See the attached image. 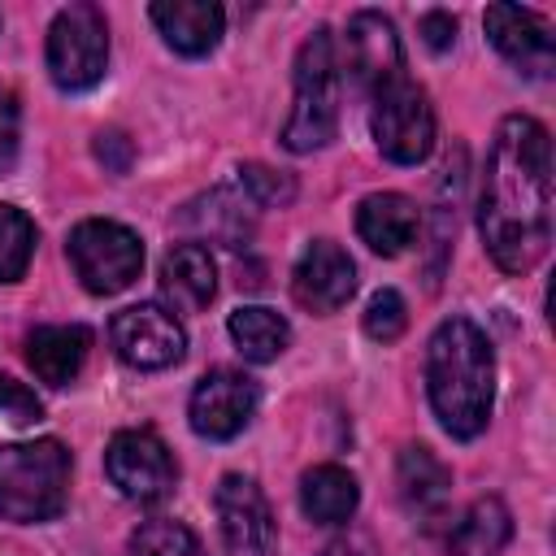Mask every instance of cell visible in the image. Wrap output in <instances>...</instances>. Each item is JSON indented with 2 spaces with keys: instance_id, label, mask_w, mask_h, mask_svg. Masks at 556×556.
<instances>
[{
  "instance_id": "cell-1",
  "label": "cell",
  "mask_w": 556,
  "mask_h": 556,
  "mask_svg": "<svg viewBox=\"0 0 556 556\" xmlns=\"http://www.w3.org/2000/svg\"><path fill=\"white\" fill-rule=\"evenodd\" d=\"M478 230L504 274H530L552 243V139L547 126L508 113L491 139Z\"/></svg>"
},
{
  "instance_id": "cell-2",
  "label": "cell",
  "mask_w": 556,
  "mask_h": 556,
  "mask_svg": "<svg viewBox=\"0 0 556 556\" xmlns=\"http://www.w3.org/2000/svg\"><path fill=\"white\" fill-rule=\"evenodd\" d=\"M426 391L434 417L452 439H473L486 430L495 408V356L486 334L469 317H447L430 334Z\"/></svg>"
},
{
  "instance_id": "cell-3",
  "label": "cell",
  "mask_w": 556,
  "mask_h": 556,
  "mask_svg": "<svg viewBox=\"0 0 556 556\" xmlns=\"http://www.w3.org/2000/svg\"><path fill=\"white\" fill-rule=\"evenodd\" d=\"M70 495V452L61 439L0 443V517L4 521H48Z\"/></svg>"
},
{
  "instance_id": "cell-4",
  "label": "cell",
  "mask_w": 556,
  "mask_h": 556,
  "mask_svg": "<svg viewBox=\"0 0 556 556\" xmlns=\"http://www.w3.org/2000/svg\"><path fill=\"white\" fill-rule=\"evenodd\" d=\"M339 130V56L334 35L317 26L295 56V109L282 126L291 152H317Z\"/></svg>"
},
{
  "instance_id": "cell-5",
  "label": "cell",
  "mask_w": 556,
  "mask_h": 556,
  "mask_svg": "<svg viewBox=\"0 0 556 556\" xmlns=\"http://www.w3.org/2000/svg\"><path fill=\"white\" fill-rule=\"evenodd\" d=\"M109 70V22L96 4H65L48 26V74L61 91H87Z\"/></svg>"
},
{
  "instance_id": "cell-6",
  "label": "cell",
  "mask_w": 556,
  "mask_h": 556,
  "mask_svg": "<svg viewBox=\"0 0 556 556\" xmlns=\"http://www.w3.org/2000/svg\"><path fill=\"white\" fill-rule=\"evenodd\" d=\"M70 265L91 295L126 291L143 269V243L130 226L109 217H87L70 230Z\"/></svg>"
},
{
  "instance_id": "cell-7",
  "label": "cell",
  "mask_w": 556,
  "mask_h": 556,
  "mask_svg": "<svg viewBox=\"0 0 556 556\" xmlns=\"http://www.w3.org/2000/svg\"><path fill=\"white\" fill-rule=\"evenodd\" d=\"M369 96H374L369 126H374L378 152L387 161H395V165L426 161L430 148H434V109H430V96L408 74H395L391 83H382Z\"/></svg>"
},
{
  "instance_id": "cell-8",
  "label": "cell",
  "mask_w": 556,
  "mask_h": 556,
  "mask_svg": "<svg viewBox=\"0 0 556 556\" xmlns=\"http://www.w3.org/2000/svg\"><path fill=\"white\" fill-rule=\"evenodd\" d=\"M104 473L135 504H156L178 482L174 452L152 430H117L109 439V452H104Z\"/></svg>"
},
{
  "instance_id": "cell-9",
  "label": "cell",
  "mask_w": 556,
  "mask_h": 556,
  "mask_svg": "<svg viewBox=\"0 0 556 556\" xmlns=\"http://www.w3.org/2000/svg\"><path fill=\"white\" fill-rule=\"evenodd\" d=\"M109 339H113V352L130 369H169L187 352V334H182L178 317L152 300L122 308L109 326Z\"/></svg>"
},
{
  "instance_id": "cell-10",
  "label": "cell",
  "mask_w": 556,
  "mask_h": 556,
  "mask_svg": "<svg viewBox=\"0 0 556 556\" xmlns=\"http://www.w3.org/2000/svg\"><path fill=\"white\" fill-rule=\"evenodd\" d=\"M213 508H217V526H222V543L230 556H274L278 547V526L269 513L265 491L243 478V473H226L213 491Z\"/></svg>"
},
{
  "instance_id": "cell-11",
  "label": "cell",
  "mask_w": 556,
  "mask_h": 556,
  "mask_svg": "<svg viewBox=\"0 0 556 556\" xmlns=\"http://www.w3.org/2000/svg\"><path fill=\"white\" fill-rule=\"evenodd\" d=\"M256 382L239 369H213L195 382L191 391V404H187V417H191V430L200 439H235L252 413H256Z\"/></svg>"
},
{
  "instance_id": "cell-12",
  "label": "cell",
  "mask_w": 556,
  "mask_h": 556,
  "mask_svg": "<svg viewBox=\"0 0 556 556\" xmlns=\"http://www.w3.org/2000/svg\"><path fill=\"white\" fill-rule=\"evenodd\" d=\"M291 291H295V300H300L304 308H313V313H334V308H343V304L352 300V291H356V265H352V256H348L334 239H313V243L300 252L295 269H291Z\"/></svg>"
},
{
  "instance_id": "cell-13",
  "label": "cell",
  "mask_w": 556,
  "mask_h": 556,
  "mask_svg": "<svg viewBox=\"0 0 556 556\" xmlns=\"http://www.w3.org/2000/svg\"><path fill=\"white\" fill-rule=\"evenodd\" d=\"M482 26L495 43V52L517 65L521 74L530 78H547L552 74V61H556V48H552V35H547V22L530 9H517V4H491L482 13Z\"/></svg>"
},
{
  "instance_id": "cell-14",
  "label": "cell",
  "mask_w": 556,
  "mask_h": 556,
  "mask_svg": "<svg viewBox=\"0 0 556 556\" xmlns=\"http://www.w3.org/2000/svg\"><path fill=\"white\" fill-rule=\"evenodd\" d=\"M343 52H348V70L356 74V83L365 91H378L382 83H391L395 74H404V52H400V35L391 26V17L365 9L348 22V39H343Z\"/></svg>"
},
{
  "instance_id": "cell-15",
  "label": "cell",
  "mask_w": 556,
  "mask_h": 556,
  "mask_svg": "<svg viewBox=\"0 0 556 556\" xmlns=\"http://www.w3.org/2000/svg\"><path fill=\"white\" fill-rule=\"evenodd\" d=\"M395 482H400V500L417 521H439L447 513V495H452V469L426 447V443H408L395 460Z\"/></svg>"
},
{
  "instance_id": "cell-16",
  "label": "cell",
  "mask_w": 556,
  "mask_h": 556,
  "mask_svg": "<svg viewBox=\"0 0 556 556\" xmlns=\"http://www.w3.org/2000/svg\"><path fill=\"white\" fill-rule=\"evenodd\" d=\"M161 295L169 313H200L217 295V265L204 243H178L161 261Z\"/></svg>"
},
{
  "instance_id": "cell-17",
  "label": "cell",
  "mask_w": 556,
  "mask_h": 556,
  "mask_svg": "<svg viewBox=\"0 0 556 556\" xmlns=\"http://www.w3.org/2000/svg\"><path fill=\"white\" fill-rule=\"evenodd\" d=\"M148 13L156 22V30L165 35V43L182 56L213 52L222 39V26H226L222 4H213V0H161Z\"/></svg>"
},
{
  "instance_id": "cell-18",
  "label": "cell",
  "mask_w": 556,
  "mask_h": 556,
  "mask_svg": "<svg viewBox=\"0 0 556 556\" xmlns=\"http://www.w3.org/2000/svg\"><path fill=\"white\" fill-rule=\"evenodd\" d=\"M421 230V213L408 195L400 191H374L356 208V235L378 252V256H400Z\"/></svg>"
},
{
  "instance_id": "cell-19",
  "label": "cell",
  "mask_w": 556,
  "mask_h": 556,
  "mask_svg": "<svg viewBox=\"0 0 556 556\" xmlns=\"http://www.w3.org/2000/svg\"><path fill=\"white\" fill-rule=\"evenodd\" d=\"M91 348V330L87 326H35L26 339V361L35 369L39 382L48 387H65L78 378L83 361Z\"/></svg>"
},
{
  "instance_id": "cell-20",
  "label": "cell",
  "mask_w": 556,
  "mask_h": 556,
  "mask_svg": "<svg viewBox=\"0 0 556 556\" xmlns=\"http://www.w3.org/2000/svg\"><path fill=\"white\" fill-rule=\"evenodd\" d=\"M361 504V486L343 465H313L300 478V508L317 526H343Z\"/></svg>"
},
{
  "instance_id": "cell-21",
  "label": "cell",
  "mask_w": 556,
  "mask_h": 556,
  "mask_svg": "<svg viewBox=\"0 0 556 556\" xmlns=\"http://www.w3.org/2000/svg\"><path fill=\"white\" fill-rule=\"evenodd\" d=\"M513 539V513L500 495H482L465 508L456 530L447 534L452 556H500Z\"/></svg>"
},
{
  "instance_id": "cell-22",
  "label": "cell",
  "mask_w": 556,
  "mask_h": 556,
  "mask_svg": "<svg viewBox=\"0 0 556 556\" xmlns=\"http://www.w3.org/2000/svg\"><path fill=\"white\" fill-rule=\"evenodd\" d=\"M226 330H230L235 348H239L248 361H256V365L278 361V356L287 352V343H291L287 317L274 313V308H265V304H243V308H235L230 321H226Z\"/></svg>"
},
{
  "instance_id": "cell-23",
  "label": "cell",
  "mask_w": 556,
  "mask_h": 556,
  "mask_svg": "<svg viewBox=\"0 0 556 556\" xmlns=\"http://www.w3.org/2000/svg\"><path fill=\"white\" fill-rule=\"evenodd\" d=\"M187 226H195L200 235L226 243V248H239L248 235H252V213H248V195H230V191H208L204 200L187 204L182 213Z\"/></svg>"
},
{
  "instance_id": "cell-24",
  "label": "cell",
  "mask_w": 556,
  "mask_h": 556,
  "mask_svg": "<svg viewBox=\"0 0 556 556\" xmlns=\"http://www.w3.org/2000/svg\"><path fill=\"white\" fill-rule=\"evenodd\" d=\"M130 556H208L200 539L174 521V517H152L130 534Z\"/></svg>"
},
{
  "instance_id": "cell-25",
  "label": "cell",
  "mask_w": 556,
  "mask_h": 556,
  "mask_svg": "<svg viewBox=\"0 0 556 556\" xmlns=\"http://www.w3.org/2000/svg\"><path fill=\"white\" fill-rule=\"evenodd\" d=\"M30 252H35V222L22 208L0 204V282H17L30 265Z\"/></svg>"
},
{
  "instance_id": "cell-26",
  "label": "cell",
  "mask_w": 556,
  "mask_h": 556,
  "mask_svg": "<svg viewBox=\"0 0 556 556\" xmlns=\"http://www.w3.org/2000/svg\"><path fill=\"white\" fill-rule=\"evenodd\" d=\"M239 187H243L248 204H256V208H287L295 200V178L282 169L256 165V161L239 165Z\"/></svg>"
},
{
  "instance_id": "cell-27",
  "label": "cell",
  "mask_w": 556,
  "mask_h": 556,
  "mask_svg": "<svg viewBox=\"0 0 556 556\" xmlns=\"http://www.w3.org/2000/svg\"><path fill=\"white\" fill-rule=\"evenodd\" d=\"M404 326H408V304H404V295L391 291V287L374 291L369 304H365V334L378 339V343H391V339L404 334Z\"/></svg>"
},
{
  "instance_id": "cell-28",
  "label": "cell",
  "mask_w": 556,
  "mask_h": 556,
  "mask_svg": "<svg viewBox=\"0 0 556 556\" xmlns=\"http://www.w3.org/2000/svg\"><path fill=\"white\" fill-rule=\"evenodd\" d=\"M0 413L13 421V426H30V421H39V400H35V391H26L17 378H9V374H0Z\"/></svg>"
},
{
  "instance_id": "cell-29",
  "label": "cell",
  "mask_w": 556,
  "mask_h": 556,
  "mask_svg": "<svg viewBox=\"0 0 556 556\" xmlns=\"http://www.w3.org/2000/svg\"><path fill=\"white\" fill-rule=\"evenodd\" d=\"M17 135H22V109L17 96L0 83V174H9L17 161Z\"/></svg>"
},
{
  "instance_id": "cell-30",
  "label": "cell",
  "mask_w": 556,
  "mask_h": 556,
  "mask_svg": "<svg viewBox=\"0 0 556 556\" xmlns=\"http://www.w3.org/2000/svg\"><path fill=\"white\" fill-rule=\"evenodd\" d=\"M421 39H426L434 52H447V48L456 43V17L443 13V9H430V13L421 17Z\"/></svg>"
},
{
  "instance_id": "cell-31",
  "label": "cell",
  "mask_w": 556,
  "mask_h": 556,
  "mask_svg": "<svg viewBox=\"0 0 556 556\" xmlns=\"http://www.w3.org/2000/svg\"><path fill=\"white\" fill-rule=\"evenodd\" d=\"M96 156L122 174V169L130 165V139H126V135H117V130H109V135H96Z\"/></svg>"
},
{
  "instance_id": "cell-32",
  "label": "cell",
  "mask_w": 556,
  "mask_h": 556,
  "mask_svg": "<svg viewBox=\"0 0 556 556\" xmlns=\"http://www.w3.org/2000/svg\"><path fill=\"white\" fill-rule=\"evenodd\" d=\"M321 556H365V552H361L356 543H330V547H326Z\"/></svg>"
}]
</instances>
